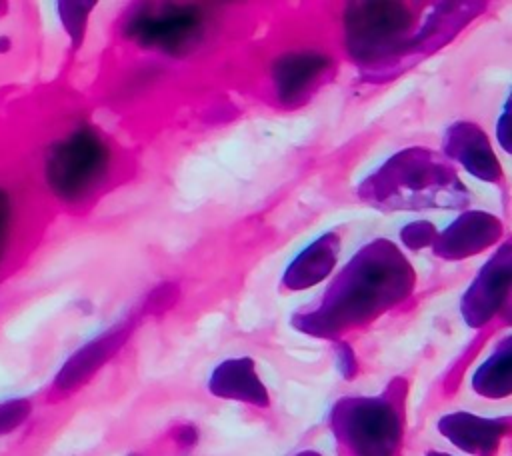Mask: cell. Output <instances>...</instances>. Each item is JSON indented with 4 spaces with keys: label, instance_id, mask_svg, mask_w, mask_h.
Listing matches in <instances>:
<instances>
[{
    "label": "cell",
    "instance_id": "6da1fadb",
    "mask_svg": "<svg viewBox=\"0 0 512 456\" xmlns=\"http://www.w3.org/2000/svg\"><path fill=\"white\" fill-rule=\"evenodd\" d=\"M414 280V268L400 248L376 238L346 262L320 304L298 314L294 326L316 336H336L402 302L412 292Z\"/></svg>",
    "mask_w": 512,
    "mask_h": 456
},
{
    "label": "cell",
    "instance_id": "7a4b0ae2",
    "mask_svg": "<svg viewBox=\"0 0 512 456\" xmlns=\"http://www.w3.org/2000/svg\"><path fill=\"white\" fill-rule=\"evenodd\" d=\"M358 198L382 212L458 210L470 194L454 166L438 152L410 146L392 154L358 184Z\"/></svg>",
    "mask_w": 512,
    "mask_h": 456
},
{
    "label": "cell",
    "instance_id": "3957f363",
    "mask_svg": "<svg viewBox=\"0 0 512 456\" xmlns=\"http://www.w3.org/2000/svg\"><path fill=\"white\" fill-rule=\"evenodd\" d=\"M416 12L406 2H350L344 46L366 82H386L418 62L412 50Z\"/></svg>",
    "mask_w": 512,
    "mask_h": 456
},
{
    "label": "cell",
    "instance_id": "277c9868",
    "mask_svg": "<svg viewBox=\"0 0 512 456\" xmlns=\"http://www.w3.org/2000/svg\"><path fill=\"white\" fill-rule=\"evenodd\" d=\"M110 162L112 152L104 136L88 124H80L48 148L44 180L60 202L80 204L104 184Z\"/></svg>",
    "mask_w": 512,
    "mask_h": 456
},
{
    "label": "cell",
    "instance_id": "5b68a950",
    "mask_svg": "<svg viewBox=\"0 0 512 456\" xmlns=\"http://www.w3.org/2000/svg\"><path fill=\"white\" fill-rule=\"evenodd\" d=\"M206 14L190 4H138L124 22L122 32L142 48L170 56L192 52L204 38Z\"/></svg>",
    "mask_w": 512,
    "mask_h": 456
},
{
    "label": "cell",
    "instance_id": "8992f818",
    "mask_svg": "<svg viewBox=\"0 0 512 456\" xmlns=\"http://www.w3.org/2000/svg\"><path fill=\"white\" fill-rule=\"evenodd\" d=\"M334 426L362 456H388L400 436L398 414L382 398L342 400L334 412Z\"/></svg>",
    "mask_w": 512,
    "mask_h": 456
},
{
    "label": "cell",
    "instance_id": "52a82bcc",
    "mask_svg": "<svg viewBox=\"0 0 512 456\" xmlns=\"http://www.w3.org/2000/svg\"><path fill=\"white\" fill-rule=\"evenodd\" d=\"M334 74V60L320 50H298L280 56L272 66L276 100L284 108L304 106Z\"/></svg>",
    "mask_w": 512,
    "mask_h": 456
},
{
    "label": "cell",
    "instance_id": "ba28073f",
    "mask_svg": "<svg viewBox=\"0 0 512 456\" xmlns=\"http://www.w3.org/2000/svg\"><path fill=\"white\" fill-rule=\"evenodd\" d=\"M510 276H512V254L510 242L506 240L480 268L472 284L462 296V316L470 326L486 324L496 312H500L502 304L510 292Z\"/></svg>",
    "mask_w": 512,
    "mask_h": 456
},
{
    "label": "cell",
    "instance_id": "9c48e42d",
    "mask_svg": "<svg viewBox=\"0 0 512 456\" xmlns=\"http://www.w3.org/2000/svg\"><path fill=\"white\" fill-rule=\"evenodd\" d=\"M502 236V222L484 210H466L442 232L436 234L432 252L444 260H464L496 244Z\"/></svg>",
    "mask_w": 512,
    "mask_h": 456
},
{
    "label": "cell",
    "instance_id": "30bf717a",
    "mask_svg": "<svg viewBox=\"0 0 512 456\" xmlns=\"http://www.w3.org/2000/svg\"><path fill=\"white\" fill-rule=\"evenodd\" d=\"M444 158L456 160L466 172L484 182H498L502 166L490 146L486 132L474 122H454L442 136Z\"/></svg>",
    "mask_w": 512,
    "mask_h": 456
},
{
    "label": "cell",
    "instance_id": "8fae6325",
    "mask_svg": "<svg viewBox=\"0 0 512 456\" xmlns=\"http://www.w3.org/2000/svg\"><path fill=\"white\" fill-rule=\"evenodd\" d=\"M484 2H438L434 4L432 12L426 14L422 24L416 28L412 38V50L416 58L428 56L466 28L476 16L484 12Z\"/></svg>",
    "mask_w": 512,
    "mask_h": 456
},
{
    "label": "cell",
    "instance_id": "7c38bea8",
    "mask_svg": "<svg viewBox=\"0 0 512 456\" xmlns=\"http://www.w3.org/2000/svg\"><path fill=\"white\" fill-rule=\"evenodd\" d=\"M130 332V324H118L100 338H94L86 346H82L76 354H72L62 370L56 374L54 380V390L56 392H70L86 378H90L126 340Z\"/></svg>",
    "mask_w": 512,
    "mask_h": 456
},
{
    "label": "cell",
    "instance_id": "4fadbf2b",
    "mask_svg": "<svg viewBox=\"0 0 512 456\" xmlns=\"http://www.w3.org/2000/svg\"><path fill=\"white\" fill-rule=\"evenodd\" d=\"M338 252H340V236L336 232L320 234L286 266L282 274L284 288L306 290L322 282L334 270Z\"/></svg>",
    "mask_w": 512,
    "mask_h": 456
},
{
    "label": "cell",
    "instance_id": "5bb4252c",
    "mask_svg": "<svg viewBox=\"0 0 512 456\" xmlns=\"http://www.w3.org/2000/svg\"><path fill=\"white\" fill-rule=\"evenodd\" d=\"M440 430L456 446L468 452L486 454L498 444L500 434L506 430V420H486V418L458 412L442 418Z\"/></svg>",
    "mask_w": 512,
    "mask_h": 456
},
{
    "label": "cell",
    "instance_id": "9a60e30c",
    "mask_svg": "<svg viewBox=\"0 0 512 456\" xmlns=\"http://www.w3.org/2000/svg\"><path fill=\"white\" fill-rule=\"evenodd\" d=\"M210 390L222 398H236L260 406L268 404L266 390L260 384L250 358L222 362L210 378Z\"/></svg>",
    "mask_w": 512,
    "mask_h": 456
},
{
    "label": "cell",
    "instance_id": "2e32d148",
    "mask_svg": "<svg viewBox=\"0 0 512 456\" xmlns=\"http://www.w3.org/2000/svg\"><path fill=\"white\" fill-rule=\"evenodd\" d=\"M474 388L476 392L498 398L506 396L510 392V348L508 340L502 350H498L490 360H486L476 376H474Z\"/></svg>",
    "mask_w": 512,
    "mask_h": 456
},
{
    "label": "cell",
    "instance_id": "e0dca14e",
    "mask_svg": "<svg viewBox=\"0 0 512 456\" xmlns=\"http://www.w3.org/2000/svg\"><path fill=\"white\" fill-rule=\"evenodd\" d=\"M94 6L96 2H58L56 4L58 18L74 48H80V44L84 42L88 18Z\"/></svg>",
    "mask_w": 512,
    "mask_h": 456
},
{
    "label": "cell",
    "instance_id": "ac0fdd59",
    "mask_svg": "<svg viewBox=\"0 0 512 456\" xmlns=\"http://www.w3.org/2000/svg\"><path fill=\"white\" fill-rule=\"evenodd\" d=\"M438 230L434 228L432 222L428 220H418L410 222L400 230V240L408 250H420L424 246H430L436 238Z\"/></svg>",
    "mask_w": 512,
    "mask_h": 456
},
{
    "label": "cell",
    "instance_id": "d6986e66",
    "mask_svg": "<svg viewBox=\"0 0 512 456\" xmlns=\"http://www.w3.org/2000/svg\"><path fill=\"white\" fill-rule=\"evenodd\" d=\"M30 414V402L24 398H12L0 404V434L16 430Z\"/></svg>",
    "mask_w": 512,
    "mask_h": 456
},
{
    "label": "cell",
    "instance_id": "ffe728a7",
    "mask_svg": "<svg viewBox=\"0 0 512 456\" xmlns=\"http://www.w3.org/2000/svg\"><path fill=\"white\" fill-rule=\"evenodd\" d=\"M12 218H14V204L12 196L6 188H0V266L6 256V248L10 242V230H12Z\"/></svg>",
    "mask_w": 512,
    "mask_h": 456
},
{
    "label": "cell",
    "instance_id": "44dd1931",
    "mask_svg": "<svg viewBox=\"0 0 512 456\" xmlns=\"http://www.w3.org/2000/svg\"><path fill=\"white\" fill-rule=\"evenodd\" d=\"M178 298V290L174 284H160L158 288H154L146 302H144V310L148 312H160L164 308H168L174 300Z\"/></svg>",
    "mask_w": 512,
    "mask_h": 456
},
{
    "label": "cell",
    "instance_id": "7402d4cb",
    "mask_svg": "<svg viewBox=\"0 0 512 456\" xmlns=\"http://www.w3.org/2000/svg\"><path fill=\"white\" fill-rule=\"evenodd\" d=\"M496 136H498V142L500 146L510 152V98L506 100L504 104V112L498 116V122H496Z\"/></svg>",
    "mask_w": 512,
    "mask_h": 456
},
{
    "label": "cell",
    "instance_id": "603a6c76",
    "mask_svg": "<svg viewBox=\"0 0 512 456\" xmlns=\"http://www.w3.org/2000/svg\"><path fill=\"white\" fill-rule=\"evenodd\" d=\"M336 348H338V354H340L342 372H344L346 376H350V374H352V370H354V356H352L350 348H348V346H344V344H340V346H336Z\"/></svg>",
    "mask_w": 512,
    "mask_h": 456
}]
</instances>
